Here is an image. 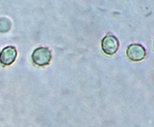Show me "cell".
<instances>
[{
  "mask_svg": "<svg viewBox=\"0 0 154 127\" xmlns=\"http://www.w3.org/2000/svg\"><path fill=\"white\" fill-rule=\"evenodd\" d=\"M32 58L36 65L40 67L46 66L51 60V52L46 47H39L33 52Z\"/></svg>",
  "mask_w": 154,
  "mask_h": 127,
  "instance_id": "obj_1",
  "label": "cell"
},
{
  "mask_svg": "<svg viewBox=\"0 0 154 127\" xmlns=\"http://www.w3.org/2000/svg\"><path fill=\"white\" fill-rule=\"evenodd\" d=\"M102 48L103 52L107 55H114L119 48L118 40L113 35H107L102 39Z\"/></svg>",
  "mask_w": 154,
  "mask_h": 127,
  "instance_id": "obj_2",
  "label": "cell"
},
{
  "mask_svg": "<svg viewBox=\"0 0 154 127\" xmlns=\"http://www.w3.org/2000/svg\"><path fill=\"white\" fill-rule=\"evenodd\" d=\"M127 56L133 61H139L144 59L146 55L145 49L140 44H132L128 46Z\"/></svg>",
  "mask_w": 154,
  "mask_h": 127,
  "instance_id": "obj_3",
  "label": "cell"
},
{
  "mask_svg": "<svg viewBox=\"0 0 154 127\" xmlns=\"http://www.w3.org/2000/svg\"><path fill=\"white\" fill-rule=\"evenodd\" d=\"M17 57V50L14 46H7L0 53V63L3 65H10Z\"/></svg>",
  "mask_w": 154,
  "mask_h": 127,
  "instance_id": "obj_4",
  "label": "cell"
},
{
  "mask_svg": "<svg viewBox=\"0 0 154 127\" xmlns=\"http://www.w3.org/2000/svg\"><path fill=\"white\" fill-rule=\"evenodd\" d=\"M10 20L7 18H1L0 19V31L1 32H7L11 28Z\"/></svg>",
  "mask_w": 154,
  "mask_h": 127,
  "instance_id": "obj_5",
  "label": "cell"
}]
</instances>
